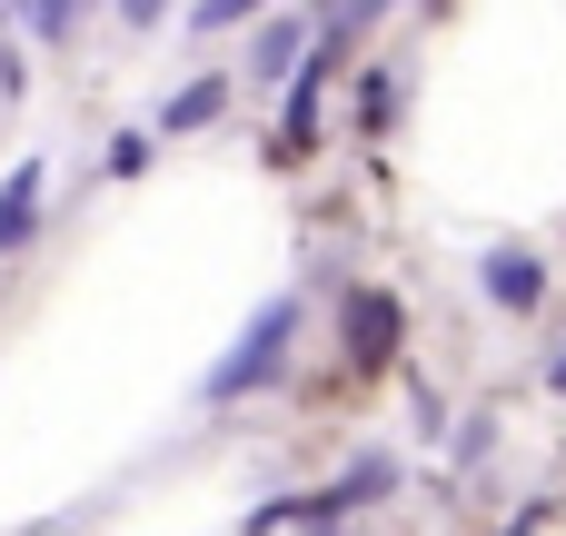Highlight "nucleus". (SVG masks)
I'll use <instances>...</instances> for the list:
<instances>
[{
	"label": "nucleus",
	"mask_w": 566,
	"mask_h": 536,
	"mask_svg": "<svg viewBox=\"0 0 566 536\" xmlns=\"http://www.w3.org/2000/svg\"><path fill=\"white\" fill-rule=\"evenodd\" d=\"M289 348H298V298H269V308H259V318L229 338V358L199 378V398H209V408H239V398H259V388L289 368Z\"/></svg>",
	"instance_id": "obj_1"
},
{
	"label": "nucleus",
	"mask_w": 566,
	"mask_h": 536,
	"mask_svg": "<svg viewBox=\"0 0 566 536\" xmlns=\"http://www.w3.org/2000/svg\"><path fill=\"white\" fill-rule=\"evenodd\" d=\"M388 358H398V298L348 288V368H388Z\"/></svg>",
	"instance_id": "obj_2"
},
{
	"label": "nucleus",
	"mask_w": 566,
	"mask_h": 536,
	"mask_svg": "<svg viewBox=\"0 0 566 536\" xmlns=\"http://www.w3.org/2000/svg\"><path fill=\"white\" fill-rule=\"evenodd\" d=\"M478 278H488V298H497L507 318H527V308L547 298V259H537V249H488Z\"/></svg>",
	"instance_id": "obj_3"
},
{
	"label": "nucleus",
	"mask_w": 566,
	"mask_h": 536,
	"mask_svg": "<svg viewBox=\"0 0 566 536\" xmlns=\"http://www.w3.org/2000/svg\"><path fill=\"white\" fill-rule=\"evenodd\" d=\"M40 189H50V169H40V159H20V169L0 179V259H20V249L40 239Z\"/></svg>",
	"instance_id": "obj_4"
},
{
	"label": "nucleus",
	"mask_w": 566,
	"mask_h": 536,
	"mask_svg": "<svg viewBox=\"0 0 566 536\" xmlns=\"http://www.w3.org/2000/svg\"><path fill=\"white\" fill-rule=\"evenodd\" d=\"M398 487V458H358L328 497H308V517H348V507H368V497H388Z\"/></svg>",
	"instance_id": "obj_5"
},
{
	"label": "nucleus",
	"mask_w": 566,
	"mask_h": 536,
	"mask_svg": "<svg viewBox=\"0 0 566 536\" xmlns=\"http://www.w3.org/2000/svg\"><path fill=\"white\" fill-rule=\"evenodd\" d=\"M219 109H229V80H189V90H179V99H169L149 129H169V139H179V129H209Z\"/></svg>",
	"instance_id": "obj_6"
},
{
	"label": "nucleus",
	"mask_w": 566,
	"mask_h": 536,
	"mask_svg": "<svg viewBox=\"0 0 566 536\" xmlns=\"http://www.w3.org/2000/svg\"><path fill=\"white\" fill-rule=\"evenodd\" d=\"M298 50H308V30H298V20H269L259 50H249V70H259V80H298Z\"/></svg>",
	"instance_id": "obj_7"
},
{
	"label": "nucleus",
	"mask_w": 566,
	"mask_h": 536,
	"mask_svg": "<svg viewBox=\"0 0 566 536\" xmlns=\"http://www.w3.org/2000/svg\"><path fill=\"white\" fill-rule=\"evenodd\" d=\"M239 20H249V0H199L189 10V30H239Z\"/></svg>",
	"instance_id": "obj_8"
},
{
	"label": "nucleus",
	"mask_w": 566,
	"mask_h": 536,
	"mask_svg": "<svg viewBox=\"0 0 566 536\" xmlns=\"http://www.w3.org/2000/svg\"><path fill=\"white\" fill-rule=\"evenodd\" d=\"M139 169H149V139H139V129H129V139H109V179H139Z\"/></svg>",
	"instance_id": "obj_9"
},
{
	"label": "nucleus",
	"mask_w": 566,
	"mask_h": 536,
	"mask_svg": "<svg viewBox=\"0 0 566 536\" xmlns=\"http://www.w3.org/2000/svg\"><path fill=\"white\" fill-rule=\"evenodd\" d=\"M358 109H368V129H388V119H398V80H368V99H358Z\"/></svg>",
	"instance_id": "obj_10"
},
{
	"label": "nucleus",
	"mask_w": 566,
	"mask_h": 536,
	"mask_svg": "<svg viewBox=\"0 0 566 536\" xmlns=\"http://www.w3.org/2000/svg\"><path fill=\"white\" fill-rule=\"evenodd\" d=\"M547 388H557V398H566V348H557V358H547Z\"/></svg>",
	"instance_id": "obj_11"
},
{
	"label": "nucleus",
	"mask_w": 566,
	"mask_h": 536,
	"mask_svg": "<svg viewBox=\"0 0 566 536\" xmlns=\"http://www.w3.org/2000/svg\"><path fill=\"white\" fill-rule=\"evenodd\" d=\"M507 536H537V517H517V527H507Z\"/></svg>",
	"instance_id": "obj_12"
}]
</instances>
